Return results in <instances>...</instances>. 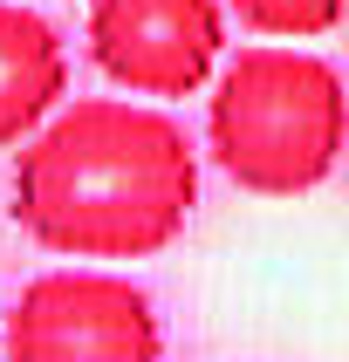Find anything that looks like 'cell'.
Listing matches in <instances>:
<instances>
[{
    "label": "cell",
    "mask_w": 349,
    "mask_h": 362,
    "mask_svg": "<svg viewBox=\"0 0 349 362\" xmlns=\"http://www.w3.org/2000/svg\"><path fill=\"white\" fill-rule=\"evenodd\" d=\"M349 103L336 62L261 41L219 69L205 103V151L253 199H302L343 164Z\"/></svg>",
    "instance_id": "2"
},
{
    "label": "cell",
    "mask_w": 349,
    "mask_h": 362,
    "mask_svg": "<svg viewBox=\"0 0 349 362\" xmlns=\"http://www.w3.org/2000/svg\"><path fill=\"white\" fill-rule=\"evenodd\" d=\"M7 212L62 260H151L199 205V151L158 103L76 96L14 151Z\"/></svg>",
    "instance_id": "1"
},
{
    "label": "cell",
    "mask_w": 349,
    "mask_h": 362,
    "mask_svg": "<svg viewBox=\"0 0 349 362\" xmlns=\"http://www.w3.org/2000/svg\"><path fill=\"white\" fill-rule=\"evenodd\" d=\"M226 7L240 14V28H253L267 41H322L349 0H226Z\"/></svg>",
    "instance_id": "6"
},
{
    "label": "cell",
    "mask_w": 349,
    "mask_h": 362,
    "mask_svg": "<svg viewBox=\"0 0 349 362\" xmlns=\"http://www.w3.org/2000/svg\"><path fill=\"white\" fill-rule=\"evenodd\" d=\"M226 48L219 0H89V62L130 96H199Z\"/></svg>",
    "instance_id": "4"
},
{
    "label": "cell",
    "mask_w": 349,
    "mask_h": 362,
    "mask_svg": "<svg viewBox=\"0 0 349 362\" xmlns=\"http://www.w3.org/2000/svg\"><path fill=\"white\" fill-rule=\"evenodd\" d=\"M7 362H164L158 308L130 274L110 267H55L21 287L0 315Z\"/></svg>",
    "instance_id": "3"
},
{
    "label": "cell",
    "mask_w": 349,
    "mask_h": 362,
    "mask_svg": "<svg viewBox=\"0 0 349 362\" xmlns=\"http://www.w3.org/2000/svg\"><path fill=\"white\" fill-rule=\"evenodd\" d=\"M69 96V48L28 0H0V144H21Z\"/></svg>",
    "instance_id": "5"
}]
</instances>
